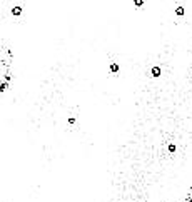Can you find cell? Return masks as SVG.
I'll list each match as a JSON object with an SVG mask.
<instances>
[{
	"label": "cell",
	"mask_w": 192,
	"mask_h": 202,
	"mask_svg": "<svg viewBox=\"0 0 192 202\" xmlns=\"http://www.w3.org/2000/svg\"><path fill=\"white\" fill-rule=\"evenodd\" d=\"M110 70H112V72H119V65H117V63H112V65H110Z\"/></svg>",
	"instance_id": "277c9868"
},
{
	"label": "cell",
	"mask_w": 192,
	"mask_h": 202,
	"mask_svg": "<svg viewBox=\"0 0 192 202\" xmlns=\"http://www.w3.org/2000/svg\"><path fill=\"white\" fill-rule=\"evenodd\" d=\"M169 152H175V145L174 144H169Z\"/></svg>",
	"instance_id": "8992f818"
},
{
	"label": "cell",
	"mask_w": 192,
	"mask_h": 202,
	"mask_svg": "<svg viewBox=\"0 0 192 202\" xmlns=\"http://www.w3.org/2000/svg\"><path fill=\"white\" fill-rule=\"evenodd\" d=\"M134 5H135V7H142V5H144V0H134Z\"/></svg>",
	"instance_id": "5b68a950"
},
{
	"label": "cell",
	"mask_w": 192,
	"mask_h": 202,
	"mask_svg": "<svg viewBox=\"0 0 192 202\" xmlns=\"http://www.w3.org/2000/svg\"><path fill=\"white\" fill-rule=\"evenodd\" d=\"M12 14H14V15H17V17H19V15L22 14V7H14V8H12Z\"/></svg>",
	"instance_id": "3957f363"
},
{
	"label": "cell",
	"mask_w": 192,
	"mask_h": 202,
	"mask_svg": "<svg viewBox=\"0 0 192 202\" xmlns=\"http://www.w3.org/2000/svg\"><path fill=\"white\" fill-rule=\"evenodd\" d=\"M161 74H162V70H161V67H159V65H154L152 67V77H161Z\"/></svg>",
	"instance_id": "6da1fadb"
},
{
	"label": "cell",
	"mask_w": 192,
	"mask_h": 202,
	"mask_svg": "<svg viewBox=\"0 0 192 202\" xmlns=\"http://www.w3.org/2000/svg\"><path fill=\"white\" fill-rule=\"evenodd\" d=\"M184 14H185V10H184V7H177V8H175V15H179V17H182Z\"/></svg>",
	"instance_id": "7a4b0ae2"
}]
</instances>
